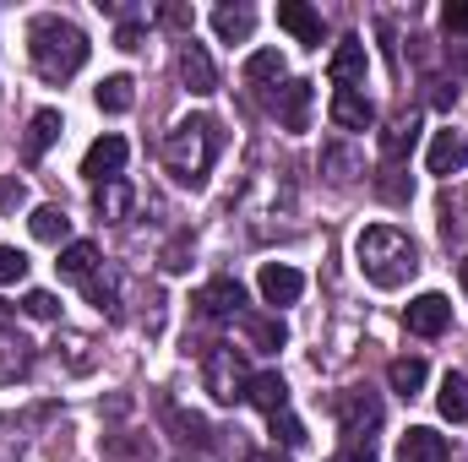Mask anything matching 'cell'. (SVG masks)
Wrapping results in <instances>:
<instances>
[{
  "label": "cell",
  "instance_id": "60d3db41",
  "mask_svg": "<svg viewBox=\"0 0 468 462\" xmlns=\"http://www.w3.org/2000/svg\"><path fill=\"white\" fill-rule=\"evenodd\" d=\"M250 462H278V457H250Z\"/></svg>",
  "mask_w": 468,
  "mask_h": 462
},
{
  "label": "cell",
  "instance_id": "5b68a950",
  "mask_svg": "<svg viewBox=\"0 0 468 462\" xmlns=\"http://www.w3.org/2000/svg\"><path fill=\"white\" fill-rule=\"evenodd\" d=\"M333 414H338V425H344V436H349V441H370L365 430H376V425H381V403H376V392H365V386L338 392Z\"/></svg>",
  "mask_w": 468,
  "mask_h": 462
},
{
  "label": "cell",
  "instance_id": "d6a6232c",
  "mask_svg": "<svg viewBox=\"0 0 468 462\" xmlns=\"http://www.w3.org/2000/svg\"><path fill=\"white\" fill-rule=\"evenodd\" d=\"M22 278H27V256L16 245H0V289L5 283H22Z\"/></svg>",
  "mask_w": 468,
  "mask_h": 462
},
{
  "label": "cell",
  "instance_id": "e0dca14e",
  "mask_svg": "<svg viewBox=\"0 0 468 462\" xmlns=\"http://www.w3.org/2000/svg\"><path fill=\"white\" fill-rule=\"evenodd\" d=\"M278 120H283V131H311V82L278 88Z\"/></svg>",
  "mask_w": 468,
  "mask_h": 462
},
{
  "label": "cell",
  "instance_id": "603a6c76",
  "mask_svg": "<svg viewBox=\"0 0 468 462\" xmlns=\"http://www.w3.org/2000/svg\"><path fill=\"white\" fill-rule=\"evenodd\" d=\"M93 213H99L104 224H120V218L131 213V185H125V180H104V185H93Z\"/></svg>",
  "mask_w": 468,
  "mask_h": 462
},
{
  "label": "cell",
  "instance_id": "4dcf8cb0",
  "mask_svg": "<svg viewBox=\"0 0 468 462\" xmlns=\"http://www.w3.org/2000/svg\"><path fill=\"white\" fill-rule=\"evenodd\" d=\"M239 327H245V338L261 348V353H267V348H283V327H278V321H256V316H239Z\"/></svg>",
  "mask_w": 468,
  "mask_h": 462
},
{
  "label": "cell",
  "instance_id": "8d00e7d4",
  "mask_svg": "<svg viewBox=\"0 0 468 462\" xmlns=\"http://www.w3.org/2000/svg\"><path fill=\"white\" fill-rule=\"evenodd\" d=\"M327 462H381V457L370 452V441H349L344 452H333V457H327Z\"/></svg>",
  "mask_w": 468,
  "mask_h": 462
},
{
  "label": "cell",
  "instance_id": "8fae6325",
  "mask_svg": "<svg viewBox=\"0 0 468 462\" xmlns=\"http://www.w3.org/2000/svg\"><path fill=\"white\" fill-rule=\"evenodd\" d=\"M463 163H468V136L458 131V125H447V131H436V136H431V152H425V169L447 180V174H458Z\"/></svg>",
  "mask_w": 468,
  "mask_h": 462
},
{
  "label": "cell",
  "instance_id": "4fadbf2b",
  "mask_svg": "<svg viewBox=\"0 0 468 462\" xmlns=\"http://www.w3.org/2000/svg\"><path fill=\"white\" fill-rule=\"evenodd\" d=\"M278 27H283V33H294V38H300V44H311V49L322 44V11H316V5H305V0H283V5H278Z\"/></svg>",
  "mask_w": 468,
  "mask_h": 462
},
{
  "label": "cell",
  "instance_id": "ac0fdd59",
  "mask_svg": "<svg viewBox=\"0 0 468 462\" xmlns=\"http://www.w3.org/2000/svg\"><path fill=\"white\" fill-rule=\"evenodd\" d=\"M414 142H420V115H398L381 131V158H387V163H403V158L414 152Z\"/></svg>",
  "mask_w": 468,
  "mask_h": 462
},
{
  "label": "cell",
  "instance_id": "d4e9b609",
  "mask_svg": "<svg viewBox=\"0 0 468 462\" xmlns=\"http://www.w3.org/2000/svg\"><path fill=\"white\" fill-rule=\"evenodd\" d=\"M425 359H414V353H403V359H392L387 364V381H392V392L398 397H420V386H425Z\"/></svg>",
  "mask_w": 468,
  "mask_h": 462
},
{
  "label": "cell",
  "instance_id": "52a82bcc",
  "mask_svg": "<svg viewBox=\"0 0 468 462\" xmlns=\"http://www.w3.org/2000/svg\"><path fill=\"white\" fill-rule=\"evenodd\" d=\"M403 327H409L414 338H441V332L452 327V299H447V294H420V299H409Z\"/></svg>",
  "mask_w": 468,
  "mask_h": 462
},
{
  "label": "cell",
  "instance_id": "6da1fadb",
  "mask_svg": "<svg viewBox=\"0 0 468 462\" xmlns=\"http://www.w3.org/2000/svg\"><path fill=\"white\" fill-rule=\"evenodd\" d=\"M27 60L44 82H71L88 66V33L66 16H33L27 22Z\"/></svg>",
  "mask_w": 468,
  "mask_h": 462
},
{
  "label": "cell",
  "instance_id": "cb8c5ba5",
  "mask_svg": "<svg viewBox=\"0 0 468 462\" xmlns=\"http://www.w3.org/2000/svg\"><path fill=\"white\" fill-rule=\"evenodd\" d=\"M55 267H60V278H77V283H88V278L99 272V250H93L88 239H71V245L60 250V261H55Z\"/></svg>",
  "mask_w": 468,
  "mask_h": 462
},
{
  "label": "cell",
  "instance_id": "1f68e13d",
  "mask_svg": "<svg viewBox=\"0 0 468 462\" xmlns=\"http://www.w3.org/2000/svg\"><path fill=\"white\" fill-rule=\"evenodd\" d=\"M22 310H27L33 321H60V299H55L49 289H33V294L22 299Z\"/></svg>",
  "mask_w": 468,
  "mask_h": 462
},
{
  "label": "cell",
  "instance_id": "d590c367",
  "mask_svg": "<svg viewBox=\"0 0 468 462\" xmlns=\"http://www.w3.org/2000/svg\"><path fill=\"white\" fill-rule=\"evenodd\" d=\"M441 27H447V33H468V0H452V5L441 11Z\"/></svg>",
  "mask_w": 468,
  "mask_h": 462
},
{
  "label": "cell",
  "instance_id": "ffe728a7",
  "mask_svg": "<svg viewBox=\"0 0 468 462\" xmlns=\"http://www.w3.org/2000/svg\"><path fill=\"white\" fill-rule=\"evenodd\" d=\"M27 229H33L38 245H71V218H66V207H33Z\"/></svg>",
  "mask_w": 468,
  "mask_h": 462
},
{
  "label": "cell",
  "instance_id": "7a4b0ae2",
  "mask_svg": "<svg viewBox=\"0 0 468 462\" xmlns=\"http://www.w3.org/2000/svg\"><path fill=\"white\" fill-rule=\"evenodd\" d=\"M354 256H359V272L376 289H403L420 272V245L403 229H392V224H370L354 239Z\"/></svg>",
  "mask_w": 468,
  "mask_h": 462
},
{
  "label": "cell",
  "instance_id": "3957f363",
  "mask_svg": "<svg viewBox=\"0 0 468 462\" xmlns=\"http://www.w3.org/2000/svg\"><path fill=\"white\" fill-rule=\"evenodd\" d=\"M218 147H224L218 120L191 115V120H180V125L164 136V169H169L180 185L202 191V185H207V169H213V158H218Z\"/></svg>",
  "mask_w": 468,
  "mask_h": 462
},
{
  "label": "cell",
  "instance_id": "7c38bea8",
  "mask_svg": "<svg viewBox=\"0 0 468 462\" xmlns=\"http://www.w3.org/2000/svg\"><path fill=\"white\" fill-rule=\"evenodd\" d=\"M180 82H186V93H197V99L218 93V71H213V60H207V49H202L197 38H186V49H180Z\"/></svg>",
  "mask_w": 468,
  "mask_h": 462
},
{
  "label": "cell",
  "instance_id": "44dd1931",
  "mask_svg": "<svg viewBox=\"0 0 468 462\" xmlns=\"http://www.w3.org/2000/svg\"><path fill=\"white\" fill-rule=\"evenodd\" d=\"M436 408H441V419H452V425H468V375H458V370H447V375H441Z\"/></svg>",
  "mask_w": 468,
  "mask_h": 462
},
{
  "label": "cell",
  "instance_id": "9a60e30c",
  "mask_svg": "<svg viewBox=\"0 0 468 462\" xmlns=\"http://www.w3.org/2000/svg\"><path fill=\"white\" fill-rule=\"evenodd\" d=\"M60 131H66V125H60V110H38V115L27 120V136H22V158H27V163H38V158H44V152L60 142Z\"/></svg>",
  "mask_w": 468,
  "mask_h": 462
},
{
  "label": "cell",
  "instance_id": "ab89813d",
  "mask_svg": "<svg viewBox=\"0 0 468 462\" xmlns=\"http://www.w3.org/2000/svg\"><path fill=\"white\" fill-rule=\"evenodd\" d=\"M458 283H463V294H468V256L458 261Z\"/></svg>",
  "mask_w": 468,
  "mask_h": 462
},
{
  "label": "cell",
  "instance_id": "7402d4cb",
  "mask_svg": "<svg viewBox=\"0 0 468 462\" xmlns=\"http://www.w3.org/2000/svg\"><path fill=\"white\" fill-rule=\"evenodd\" d=\"M213 27H218L224 44H245V38L256 33V11H250V5H218V11H213Z\"/></svg>",
  "mask_w": 468,
  "mask_h": 462
},
{
  "label": "cell",
  "instance_id": "f1b7e54d",
  "mask_svg": "<svg viewBox=\"0 0 468 462\" xmlns=\"http://www.w3.org/2000/svg\"><path fill=\"white\" fill-rule=\"evenodd\" d=\"M245 82H283V55L278 49H256L250 60H245Z\"/></svg>",
  "mask_w": 468,
  "mask_h": 462
},
{
  "label": "cell",
  "instance_id": "d6986e66",
  "mask_svg": "<svg viewBox=\"0 0 468 462\" xmlns=\"http://www.w3.org/2000/svg\"><path fill=\"white\" fill-rule=\"evenodd\" d=\"M333 125L344 131H370L376 125V104L365 93H333Z\"/></svg>",
  "mask_w": 468,
  "mask_h": 462
},
{
  "label": "cell",
  "instance_id": "f35d334b",
  "mask_svg": "<svg viewBox=\"0 0 468 462\" xmlns=\"http://www.w3.org/2000/svg\"><path fill=\"white\" fill-rule=\"evenodd\" d=\"M164 267H169V272H186V245H169V256H164Z\"/></svg>",
  "mask_w": 468,
  "mask_h": 462
},
{
  "label": "cell",
  "instance_id": "30bf717a",
  "mask_svg": "<svg viewBox=\"0 0 468 462\" xmlns=\"http://www.w3.org/2000/svg\"><path fill=\"white\" fill-rule=\"evenodd\" d=\"M197 310L213 316V321H239L245 316V289L234 278H213L202 294H197Z\"/></svg>",
  "mask_w": 468,
  "mask_h": 462
},
{
  "label": "cell",
  "instance_id": "74e56055",
  "mask_svg": "<svg viewBox=\"0 0 468 462\" xmlns=\"http://www.w3.org/2000/svg\"><path fill=\"white\" fill-rule=\"evenodd\" d=\"M115 44H120V49H136V44H142V27H136V22H125V27L115 33Z\"/></svg>",
  "mask_w": 468,
  "mask_h": 462
},
{
  "label": "cell",
  "instance_id": "277c9868",
  "mask_svg": "<svg viewBox=\"0 0 468 462\" xmlns=\"http://www.w3.org/2000/svg\"><path fill=\"white\" fill-rule=\"evenodd\" d=\"M202 386L213 392V403H239V397H245V386H250V370H245L239 348L218 343L207 359H202Z\"/></svg>",
  "mask_w": 468,
  "mask_h": 462
},
{
  "label": "cell",
  "instance_id": "5bb4252c",
  "mask_svg": "<svg viewBox=\"0 0 468 462\" xmlns=\"http://www.w3.org/2000/svg\"><path fill=\"white\" fill-rule=\"evenodd\" d=\"M245 397H250V403H256L267 419H283V414H289V386H283V375H278V370H261V375H250Z\"/></svg>",
  "mask_w": 468,
  "mask_h": 462
},
{
  "label": "cell",
  "instance_id": "ba28073f",
  "mask_svg": "<svg viewBox=\"0 0 468 462\" xmlns=\"http://www.w3.org/2000/svg\"><path fill=\"white\" fill-rule=\"evenodd\" d=\"M365 71H370V55H365V38H344L327 60V77L338 82V93H359L365 88Z\"/></svg>",
  "mask_w": 468,
  "mask_h": 462
},
{
  "label": "cell",
  "instance_id": "484cf974",
  "mask_svg": "<svg viewBox=\"0 0 468 462\" xmlns=\"http://www.w3.org/2000/svg\"><path fill=\"white\" fill-rule=\"evenodd\" d=\"M27 364H33L27 343H22L16 332H0V386H11L16 375H27Z\"/></svg>",
  "mask_w": 468,
  "mask_h": 462
},
{
  "label": "cell",
  "instance_id": "8992f818",
  "mask_svg": "<svg viewBox=\"0 0 468 462\" xmlns=\"http://www.w3.org/2000/svg\"><path fill=\"white\" fill-rule=\"evenodd\" d=\"M256 289H261V299H267L272 310H283V305H294V299L305 294V272L289 267V261H267V267L256 272Z\"/></svg>",
  "mask_w": 468,
  "mask_h": 462
},
{
  "label": "cell",
  "instance_id": "4316f807",
  "mask_svg": "<svg viewBox=\"0 0 468 462\" xmlns=\"http://www.w3.org/2000/svg\"><path fill=\"white\" fill-rule=\"evenodd\" d=\"M93 99H99V110H104V115H125V110L136 104V82H131V77H104Z\"/></svg>",
  "mask_w": 468,
  "mask_h": 462
},
{
  "label": "cell",
  "instance_id": "836d02e7",
  "mask_svg": "<svg viewBox=\"0 0 468 462\" xmlns=\"http://www.w3.org/2000/svg\"><path fill=\"white\" fill-rule=\"evenodd\" d=\"M60 343H66V364H71V370H88V364H93V353H88L93 338H82V332H60Z\"/></svg>",
  "mask_w": 468,
  "mask_h": 462
},
{
  "label": "cell",
  "instance_id": "f546056e",
  "mask_svg": "<svg viewBox=\"0 0 468 462\" xmlns=\"http://www.w3.org/2000/svg\"><path fill=\"white\" fill-rule=\"evenodd\" d=\"M82 289H88V299H93L104 316H120V289H115V278H110V272H93Z\"/></svg>",
  "mask_w": 468,
  "mask_h": 462
},
{
  "label": "cell",
  "instance_id": "83f0119b",
  "mask_svg": "<svg viewBox=\"0 0 468 462\" xmlns=\"http://www.w3.org/2000/svg\"><path fill=\"white\" fill-rule=\"evenodd\" d=\"M322 174H327L333 185H349L354 174H359V158H354L349 147H338V142H333V147L322 152Z\"/></svg>",
  "mask_w": 468,
  "mask_h": 462
},
{
  "label": "cell",
  "instance_id": "e575fe53",
  "mask_svg": "<svg viewBox=\"0 0 468 462\" xmlns=\"http://www.w3.org/2000/svg\"><path fill=\"white\" fill-rule=\"evenodd\" d=\"M27 207V185L16 174H0V213H22Z\"/></svg>",
  "mask_w": 468,
  "mask_h": 462
},
{
  "label": "cell",
  "instance_id": "9c48e42d",
  "mask_svg": "<svg viewBox=\"0 0 468 462\" xmlns=\"http://www.w3.org/2000/svg\"><path fill=\"white\" fill-rule=\"evenodd\" d=\"M125 152H131V147H125V136H115V131H110V136H99V142L88 147V158H82V174H88L93 185L120 180V169H125Z\"/></svg>",
  "mask_w": 468,
  "mask_h": 462
},
{
  "label": "cell",
  "instance_id": "2e32d148",
  "mask_svg": "<svg viewBox=\"0 0 468 462\" xmlns=\"http://www.w3.org/2000/svg\"><path fill=\"white\" fill-rule=\"evenodd\" d=\"M398 462H447V436H436L431 425H414L398 441Z\"/></svg>",
  "mask_w": 468,
  "mask_h": 462
}]
</instances>
